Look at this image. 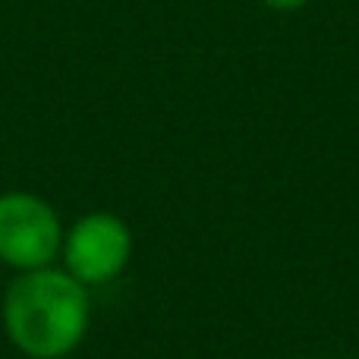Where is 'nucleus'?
<instances>
[{"label": "nucleus", "mask_w": 359, "mask_h": 359, "mask_svg": "<svg viewBox=\"0 0 359 359\" xmlns=\"http://www.w3.org/2000/svg\"><path fill=\"white\" fill-rule=\"evenodd\" d=\"M63 246V227L50 202L32 192L0 196V262L13 271L54 265Z\"/></svg>", "instance_id": "f03ea898"}, {"label": "nucleus", "mask_w": 359, "mask_h": 359, "mask_svg": "<svg viewBox=\"0 0 359 359\" xmlns=\"http://www.w3.org/2000/svg\"><path fill=\"white\" fill-rule=\"evenodd\" d=\"M268 10H278V13H293V10H303L309 0H262Z\"/></svg>", "instance_id": "20e7f679"}, {"label": "nucleus", "mask_w": 359, "mask_h": 359, "mask_svg": "<svg viewBox=\"0 0 359 359\" xmlns=\"http://www.w3.org/2000/svg\"><path fill=\"white\" fill-rule=\"evenodd\" d=\"M63 268L79 284L101 287L123 274L133 255V233L111 211H92L63 233Z\"/></svg>", "instance_id": "7ed1b4c3"}, {"label": "nucleus", "mask_w": 359, "mask_h": 359, "mask_svg": "<svg viewBox=\"0 0 359 359\" xmlns=\"http://www.w3.org/2000/svg\"><path fill=\"white\" fill-rule=\"evenodd\" d=\"M92 299L67 268L19 271L4 293V331L29 359H63L88 334Z\"/></svg>", "instance_id": "f257e3e1"}]
</instances>
